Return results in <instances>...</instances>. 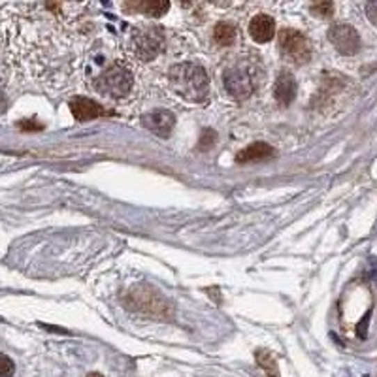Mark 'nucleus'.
Listing matches in <instances>:
<instances>
[{
    "label": "nucleus",
    "mask_w": 377,
    "mask_h": 377,
    "mask_svg": "<svg viewBox=\"0 0 377 377\" xmlns=\"http://www.w3.org/2000/svg\"><path fill=\"white\" fill-rule=\"evenodd\" d=\"M214 40L219 46H232L236 42V26L232 23L221 21L214 26Z\"/></svg>",
    "instance_id": "nucleus-14"
},
{
    "label": "nucleus",
    "mask_w": 377,
    "mask_h": 377,
    "mask_svg": "<svg viewBox=\"0 0 377 377\" xmlns=\"http://www.w3.org/2000/svg\"><path fill=\"white\" fill-rule=\"evenodd\" d=\"M328 40L332 42V46L336 47V51H339L342 55H355L360 49V36L347 23H338V25L330 26Z\"/></svg>",
    "instance_id": "nucleus-6"
},
{
    "label": "nucleus",
    "mask_w": 377,
    "mask_h": 377,
    "mask_svg": "<svg viewBox=\"0 0 377 377\" xmlns=\"http://www.w3.org/2000/svg\"><path fill=\"white\" fill-rule=\"evenodd\" d=\"M273 97L281 106H289L296 97V79L291 72L281 70L275 85H273Z\"/></svg>",
    "instance_id": "nucleus-10"
},
{
    "label": "nucleus",
    "mask_w": 377,
    "mask_h": 377,
    "mask_svg": "<svg viewBox=\"0 0 377 377\" xmlns=\"http://www.w3.org/2000/svg\"><path fill=\"white\" fill-rule=\"evenodd\" d=\"M249 34L255 42L259 44H266L273 38L275 34V21L266 15V13H260V15H255L251 23H249Z\"/></svg>",
    "instance_id": "nucleus-11"
},
{
    "label": "nucleus",
    "mask_w": 377,
    "mask_h": 377,
    "mask_svg": "<svg viewBox=\"0 0 377 377\" xmlns=\"http://www.w3.org/2000/svg\"><path fill=\"white\" fill-rule=\"evenodd\" d=\"M134 53L136 57L143 63L153 61L159 57V53L163 51L164 47V34L161 29H142L134 34Z\"/></svg>",
    "instance_id": "nucleus-5"
},
{
    "label": "nucleus",
    "mask_w": 377,
    "mask_h": 377,
    "mask_svg": "<svg viewBox=\"0 0 377 377\" xmlns=\"http://www.w3.org/2000/svg\"><path fill=\"white\" fill-rule=\"evenodd\" d=\"M255 358H257V364L266 371L268 377H280V368H278V362L272 357V353L266 349H259L255 353Z\"/></svg>",
    "instance_id": "nucleus-15"
},
{
    "label": "nucleus",
    "mask_w": 377,
    "mask_h": 377,
    "mask_svg": "<svg viewBox=\"0 0 377 377\" xmlns=\"http://www.w3.org/2000/svg\"><path fill=\"white\" fill-rule=\"evenodd\" d=\"M42 127H44V125H42V123H33L31 119H23V121H19V129L21 130H42Z\"/></svg>",
    "instance_id": "nucleus-20"
},
{
    "label": "nucleus",
    "mask_w": 377,
    "mask_h": 377,
    "mask_svg": "<svg viewBox=\"0 0 377 377\" xmlns=\"http://www.w3.org/2000/svg\"><path fill=\"white\" fill-rule=\"evenodd\" d=\"M143 127L151 132H155L157 136L166 138L174 129V125H176V118H174V113L172 111L166 110H155L151 111V113H145L142 118Z\"/></svg>",
    "instance_id": "nucleus-8"
},
{
    "label": "nucleus",
    "mask_w": 377,
    "mask_h": 377,
    "mask_svg": "<svg viewBox=\"0 0 377 377\" xmlns=\"http://www.w3.org/2000/svg\"><path fill=\"white\" fill-rule=\"evenodd\" d=\"M70 111L72 115L76 118V121L85 123V121H93V119L102 118L106 115V110L102 106L91 100L87 97H76L70 100Z\"/></svg>",
    "instance_id": "nucleus-9"
},
{
    "label": "nucleus",
    "mask_w": 377,
    "mask_h": 377,
    "mask_svg": "<svg viewBox=\"0 0 377 377\" xmlns=\"http://www.w3.org/2000/svg\"><path fill=\"white\" fill-rule=\"evenodd\" d=\"M123 304L129 307L130 312L143 313V315H150V317L166 319L170 315L168 300L163 298L150 285H140L130 289L129 293L123 296Z\"/></svg>",
    "instance_id": "nucleus-2"
},
{
    "label": "nucleus",
    "mask_w": 377,
    "mask_h": 377,
    "mask_svg": "<svg viewBox=\"0 0 377 377\" xmlns=\"http://www.w3.org/2000/svg\"><path fill=\"white\" fill-rule=\"evenodd\" d=\"M87 377H104V376H102V374H98V371H93V374H89Z\"/></svg>",
    "instance_id": "nucleus-21"
},
{
    "label": "nucleus",
    "mask_w": 377,
    "mask_h": 377,
    "mask_svg": "<svg viewBox=\"0 0 377 377\" xmlns=\"http://www.w3.org/2000/svg\"><path fill=\"white\" fill-rule=\"evenodd\" d=\"M366 15L374 25H377V2H368L366 4Z\"/></svg>",
    "instance_id": "nucleus-19"
},
{
    "label": "nucleus",
    "mask_w": 377,
    "mask_h": 377,
    "mask_svg": "<svg viewBox=\"0 0 377 377\" xmlns=\"http://www.w3.org/2000/svg\"><path fill=\"white\" fill-rule=\"evenodd\" d=\"M13 371H15V366H13L12 358L8 355H2V362H0V377H12Z\"/></svg>",
    "instance_id": "nucleus-17"
},
{
    "label": "nucleus",
    "mask_w": 377,
    "mask_h": 377,
    "mask_svg": "<svg viewBox=\"0 0 377 377\" xmlns=\"http://www.w3.org/2000/svg\"><path fill=\"white\" fill-rule=\"evenodd\" d=\"M132 85H134L132 72L123 65H111L95 79V89L113 98L127 97L132 91Z\"/></svg>",
    "instance_id": "nucleus-3"
},
{
    "label": "nucleus",
    "mask_w": 377,
    "mask_h": 377,
    "mask_svg": "<svg viewBox=\"0 0 377 377\" xmlns=\"http://www.w3.org/2000/svg\"><path fill=\"white\" fill-rule=\"evenodd\" d=\"M313 15H319V17H330L334 13V4L332 2H319V4H313L312 6Z\"/></svg>",
    "instance_id": "nucleus-16"
},
{
    "label": "nucleus",
    "mask_w": 377,
    "mask_h": 377,
    "mask_svg": "<svg viewBox=\"0 0 377 377\" xmlns=\"http://www.w3.org/2000/svg\"><path fill=\"white\" fill-rule=\"evenodd\" d=\"M168 85L177 97L187 102L200 104L209 95V79L206 70L195 63H182L172 66L168 72Z\"/></svg>",
    "instance_id": "nucleus-1"
},
{
    "label": "nucleus",
    "mask_w": 377,
    "mask_h": 377,
    "mask_svg": "<svg viewBox=\"0 0 377 377\" xmlns=\"http://www.w3.org/2000/svg\"><path fill=\"white\" fill-rule=\"evenodd\" d=\"M214 143H215V132L214 130L206 129L204 132H202L200 143H198V150H209Z\"/></svg>",
    "instance_id": "nucleus-18"
},
{
    "label": "nucleus",
    "mask_w": 377,
    "mask_h": 377,
    "mask_svg": "<svg viewBox=\"0 0 377 377\" xmlns=\"http://www.w3.org/2000/svg\"><path fill=\"white\" fill-rule=\"evenodd\" d=\"M273 155L272 145H268L264 142H257L248 145L246 150H241L238 155H236V163L248 164L255 163V161H264V159H270Z\"/></svg>",
    "instance_id": "nucleus-12"
},
{
    "label": "nucleus",
    "mask_w": 377,
    "mask_h": 377,
    "mask_svg": "<svg viewBox=\"0 0 377 377\" xmlns=\"http://www.w3.org/2000/svg\"><path fill=\"white\" fill-rule=\"evenodd\" d=\"M225 87L232 97L243 100L253 93V76H249L248 72L241 70V68H230V70L225 72Z\"/></svg>",
    "instance_id": "nucleus-7"
},
{
    "label": "nucleus",
    "mask_w": 377,
    "mask_h": 377,
    "mask_svg": "<svg viewBox=\"0 0 377 377\" xmlns=\"http://www.w3.org/2000/svg\"><path fill=\"white\" fill-rule=\"evenodd\" d=\"M125 8L134 10V12H142L151 17H161L170 10V2H159V0H145V2H127Z\"/></svg>",
    "instance_id": "nucleus-13"
},
{
    "label": "nucleus",
    "mask_w": 377,
    "mask_h": 377,
    "mask_svg": "<svg viewBox=\"0 0 377 377\" xmlns=\"http://www.w3.org/2000/svg\"><path fill=\"white\" fill-rule=\"evenodd\" d=\"M280 49L283 57L294 65H306L312 59V47L302 33L294 29H283L280 33Z\"/></svg>",
    "instance_id": "nucleus-4"
}]
</instances>
